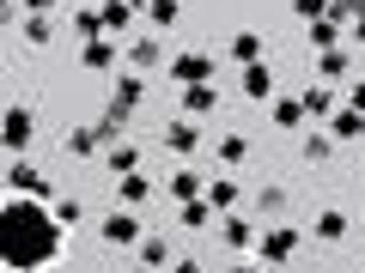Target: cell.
Listing matches in <instances>:
<instances>
[{
  "label": "cell",
  "instance_id": "cell-1",
  "mask_svg": "<svg viewBox=\"0 0 365 273\" xmlns=\"http://www.w3.org/2000/svg\"><path fill=\"white\" fill-rule=\"evenodd\" d=\"M61 249H67L61 219H55V213H43L37 200H13V207L0 213V267H13V273H43Z\"/></svg>",
  "mask_w": 365,
  "mask_h": 273
},
{
  "label": "cell",
  "instance_id": "cell-2",
  "mask_svg": "<svg viewBox=\"0 0 365 273\" xmlns=\"http://www.w3.org/2000/svg\"><path fill=\"white\" fill-rule=\"evenodd\" d=\"M256 255H262V261H274V267H287V261L299 255V231H287V225L262 231V237H256Z\"/></svg>",
  "mask_w": 365,
  "mask_h": 273
},
{
  "label": "cell",
  "instance_id": "cell-3",
  "mask_svg": "<svg viewBox=\"0 0 365 273\" xmlns=\"http://www.w3.org/2000/svg\"><path fill=\"white\" fill-rule=\"evenodd\" d=\"M329 140H365V116H359V109H335V122H329Z\"/></svg>",
  "mask_w": 365,
  "mask_h": 273
},
{
  "label": "cell",
  "instance_id": "cell-4",
  "mask_svg": "<svg viewBox=\"0 0 365 273\" xmlns=\"http://www.w3.org/2000/svg\"><path fill=\"white\" fill-rule=\"evenodd\" d=\"M347 231H353L347 213H317V225H311V237H323V243H341Z\"/></svg>",
  "mask_w": 365,
  "mask_h": 273
},
{
  "label": "cell",
  "instance_id": "cell-5",
  "mask_svg": "<svg viewBox=\"0 0 365 273\" xmlns=\"http://www.w3.org/2000/svg\"><path fill=\"white\" fill-rule=\"evenodd\" d=\"M268 91H274V73H268V67H244V97H250V104H262V97H268Z\"/></svg>",
  "mask_w": 365,
  "mask_h": 273
},
{
  "label": "cell",
  "instance_id": "cell-6",
  "mask_svg": "<svg viewBox=\"0 0 365 273\" xmlns=\"http://www.w3.org/2000/svg\"><path fill=\"white\" fill-rule=\"evenodd\" d=\"M213 104H220V91H213V85H182V109H189V116H207Z\"/></svg>",
  "mask_w": 365,
  "mask_h": 273
},
{
  "label": "cell",
  "instance_id": "cell-7",
  "mask_svg": "<svg viewBox=\"0 0 365 273\" xmlns=\"http://www.w3.org/2000/svg\"><path fill=\"white\" fill-rule=\"evenodd\" d=\"M274 122H280L287 134H299L304 128V97H280V104H274Z\"/></svg>",
  "mask_w": 365,
  "mask_h": 273
},
{
  "label": "cell",
  "instance_id": "cell-8",
  "mask_svg": "<svg viewBox=\"0 0 365 273\" xmlns=\"http://www.w3.org/2000/svg\"><path fill=\"white\" fill-rule=\"evenodd\" d=\"M232 61H244V67L262 61V37H256V31H237V37H232Z\"/></svg>",
  "mask_w": 365,
  "mask_h": 273
},
{
  "label": "cell",
  "instance_id": "cell-9",
  "mask_svg": "<svg viewBox=\"0 0 365 273\" xmlns=\"http://www.w3.org/2000/svg\"><path fill=\"white\" fill-rule=\"evenodd\" d=\"M207 207H213V213H232V207H237V182H232V176H220V182L207 188Z\"/></svg>",
  "mask_w": 365,
  "mask_h": 273
},
{
  "label": "cell",
  "instance_id": "cell-10",
  "mask_svg": "<svg viewBox=\"0 0 365 273\" xmlns=\"http://www.w3.org/2000/svg\"><path fill=\"white\" fill-rule=\"evenodd\" d=\"M304 97V116H329V109H335V91L329 85H311V91H299Z\"/></svg>",
  "mask_w": 365,
  "mask_h": 273
},
{
  "label": "cell",
  "instance_id": "cell-11",
  "mask_svg": "<svg viewBox=\"0 0 365 273\" xmlns=\"http://www.w3.org/2000/svg\"><path fill=\"white\" fill-rule=\"evenodd\" d=\"M335 43H341V25H335V18H317V25H311V49L323 55V49H335Z\"/></svg>",
  "mask_w": 365,
  "mask_h": 273
},
{
  "label": "cell",
  "instance_id": "cell-12",
  "mask_svg": "<svg viewBox=\"0 0 365 273\" xmlns=\"http://www.w3.org/2000/svg\"><path fill=\"white\" fill-rule=\"evenodd\" d=\"M225 243L232 249H256V225L250 219H225Z\"/></svg>",
  "mask_w": 365,
  "mask_h": 273
},
{
  "label": "cell",
  "instance_id": "cell-13",
  "mask_svg": "<svg viewBox=\"0 0 365 273\" xmlns=\"http://www.w3.org/2000/svg\"><path fill=\"white\" fill-rule=\"evenodd\" d=\"M170 195L177 200H201V176L195 170H177V176H170Z\"/></svg>",
  "mask_w": 365,
  "mask_h": 273
},
{
  "label": "cell",
  "instance_id": "cell-14",
  "mask_svg": "<svg viewBox=\"0 0 365 273\" xmlns=\"http://www.w3.org/2000/svg\"><path fill=\"white\" fill-rule=\"evenodd\" d=\"M165 146H170V152H182V158H189V152H195L201 140H195V128H189V122H177V128L165 134Z\"/></svg>",
  "mask_w": 365,
  "mask_h": 273
},
{
  "label": "cell",
  "instance_id": "cell-15",
  "mask_svg": "<svg viewBox=\"0 0 365 273\" xmlns=\"http://www.w3.org/2000/svg\"><path fill=\"white\" fill-rule=\"evenodd\" d=\"M256 213H268V219H280V213H287V188H274V182H268V188L256 195Z\"/></svg>",
  "mask_w": 365,
  "mask_h": 273
},
{
  "label": "cell",
  "instance_id": "cell-16",
  "mask_svg": "<svg viewBox=\"0 0 365 273\" xmlns=\"http://www.w3.org/2000/svg\"><path fill=\"white\" fill-rule=\"evenodd\" d=\"M244 158H250L244 134H225V140H220V164H244Z\"/></svg>",
  "mask_w": 365,
  "mask_h": 273
},
{
  "label": "cell",
  "instance_id": "cell-17",
  "mask_svg": "<svg viewBox=\"0 0 365 273\" xmlns=\"http://www.w3.org/2000/svg\"><path fill=\"white\" fill-rule=\"evenodd\" d=\"M25 134H31V116L13 109V116H6V146H25Z\"/></svg>",
  "mask_w": 365,
  "mask_h": 273
},
{
  "label": "cell",
  "instance_id": "cell-18",
  "mask_svg": "<svg viewBox=\"0 0 365 273\" xmlns=\"http://www.w3.org/2000/svg\"><path fill=\"white\" fill-rule=\"evenodd\" d=\"M104 237H110V243H128V237H134V213H116V219L104 225Z\"/></svg>",
  "mask_w": 365,
  "mask_h": 273
},
{
  "label": "cell",
  "instance_id": "cell-19",
  "mask_svg": "<svg viewBox=\"0 0 365 273\" xmlns=\"http://www.w3.org/2000/svg\"><path fill=\"white\" fill-rule=\"evenodd\" d=\"M341 73H347V49L335 43V49H323V79H341Z\"/></svg>",
  "mask_w": 365,
  "mask_h": 273
},
{
  "label": "cell",
  "instance_id": "cell-20",
  "mask_svg": "<svg viewBox=\"0 0 365 273\" xmlns=\"http://www.w3.org/2000/svg\"><path fill=\"white\" fill-rule=\"evenodd\" d=\"M146 195H153V182H140V176H122V200H128V207H140Z\"/></svg>",
  "mask_w": 365,
  "mask_h": 273
},
{
  "label": "cell",
  "instance_id": "cell-21",
  "mask_svg": "<svg viewBox=\"0 0 365 273\" xmlns=\"http://www.w3.org/2000/svg\"><path fill=\"white\" fill-rule=\"evenodd\" d=\"M329 152H335V140H329V134H311V140H304V158H311V164H323Z\"/></svg>",
  "mask_w": 365,
  "mask_h": 273
},
{
  "label": "cell",
  "instance_id": "cell-22",
  "mask_svg": "<svg viewBox=\"0 0 365 273\" xmlns=\"http://www.w3.org/2000/svg\"><path fill=\"white\" fill-rule=\"evenodd\" d=\"M182 225L201 231V225H207V200H182Z\"/></svg>",
  "mask_w": 365,
  "mask_h": 273
},
{
  "label": "cell",
  "instance_id": "cell-23",
  "mask_svg": "<svg viewBox=\"0 0 365 273\" xmlns=\"http://www.w3.org/2000/svg\"><path fill=\"white\" fill-rule=\"evenodd\" d=\"M292 13H299V18H311V25H317V18H329V0H292Z\"/></svg>",
  "mask_w": 365,
  "mask_h": 273
},
{
  "label": "cell",
  "instance_id": "cell-24",
  "mask_svg": "<svg viewBox=\"0 0 365 273\" xmlns=\"http://www.w3.org/2000/svg\"><path fill=\"white\" fill-rule=\"evenodd\" d=\"M170 261V249H165V237H153V243H146V267H165Z\"/></svg>",
  "mask_w": 365,
  "mask_h": 273
},
{
  "label": "cell",
  "instance_id": "cell-25",
  "mask_svg": "<svg viewBox=\"0 0 365 273\" xmlns=\"http://www.w3.org/2000/svg\"><path fill=\"white\" fill-rule=\"evenodd\" d=\"M153 18L158 25H177V0H153Z\"/></svg>",
  "mask_w": 365,
  "mask_h": 273
},
{
  "label": "cell",
  "instance_id": "cell-26",
  "mask_svg": "<svg viewBox=\"0 0 365 273\" xmlns=\"http://www.w3.org/2000/svg\"><path fill=\"white\" fill-rule=\"evenodd\" d=\"M353 43H359V49H365V18H353Z\"/></svg>",
  "mask_w": 365,
  "mask_h": 273
},
{
  "label": "cell",
  "instance_id": "cell-27",
  "mask_svg": "<svg viewBox=\"0 0 365 273\" xmlns=\"http://www.w3.org/2000/svg\"><path fill=\"white\" fill-rule=\"evenodd\" d=\"M177 273H201V267H195V261H177Z\"/></svg>",
  "mask_w": 365,
  "mask_h": 273
},
{
  "label": "cell",
  "instance_id": "cell-28",
  "mask_svg": "<svg viewBox=\"0 0 365 273\" xmlns=\"http://www.w3.org/2000/svg\"><path fill=\"white\" fill-rule=\"evenodd\" d=\"M232 273H256V267H244V261H237V267H232Z\"/></svg>",
  "mask_w": 365,
  "mask_h": 273
}]
</instances>
